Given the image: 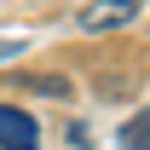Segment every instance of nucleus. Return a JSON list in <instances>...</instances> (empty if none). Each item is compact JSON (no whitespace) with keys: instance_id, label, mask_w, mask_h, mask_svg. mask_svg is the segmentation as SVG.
<instances>
[{"instance_id":"obj_1","label":"nucleus","mask_w":150,"mask_h":150,"mask_svg":"<svg viewBox=\"0 0 150 150\" xmlns=\"http://www.w3.org/2000/svg\"><path fill=\"white\" fill-rule=\"evenodd\" d=\"M139 6H144V0H81V12H75V23H81V29H121V23L127 18H139Z\"/></svg>"},{"instance_id":"obj_2","label":"nucleus","mask_w":150,"mask_h":150,"mask_svg":"<svg viewBox=\"0 0 150 150\" xmlns=\"http://www.w3.org/2000/svg\"><path fill=\"white\" fill-rule=\"evenodd\" d=\"M0 150H40V127H35L29 110L0 104Z\"/></svg>"},{"instance_id":"obj_3","label":"nucleus","mask_w":150,"mask_h":150,"mask_svg":"<svg viewBox=\"0 0 150 150\" xmlns=\"http://www.w3.org/2000/svg\"><path fill=\"white\" fill-rule=\"evenodd\" d=\"M121 150H150V139H127V144H121Z\"/></svg>"}]
</instances>
